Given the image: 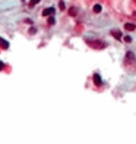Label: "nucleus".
I'll return each instance as SVG.
<instances>
[{
    "mask_svg": "<svg viewBox=\"0 0 136 144\" xmlns=\"http://www.w3.org/2000/svg\"><path fill=\"white\" fill-rule=\"evenodd\" d=\"M54 13V7H48V9H44L43 10V15L44 16H50V15H53Z\"/></svg>",
    "mask_w": 136,
    "mask_h": 144,
    "instance_id": "nucleus-2",
    "label": "nucleus"
},
{
    "mask_svg": "<svg viewBox=\"0 0 136 144\" xmlns=\"http://www.w3.org/2000/svg\"><path fill=\"white\" fill-rule=\"evenodd\" d=\"M135 28H136V25H135V24H130V22L124 25V29H126V31H133Z\"/></svg>",
    "mask_w": 136,
    "mask_h": 144,
    "instance_id": "nucleus-6",
    "label": "nucleus"
},
{
    "mask_svg": "<svg viewBox=\"0 0 136 144\" xmlns=\"http://www.w3.org/2000/svg\"><path fill=\"white\" fill-rule=\"evenodd\" d=\"M135 2H136V0H135Z\"/></svg>",
    "mask_w": 136,
    "mask_h": 144,
    "instance_id": "nucleus-14",
    "label": "nucleus"
},
{
    "mask_svg": "<svg viewBox=\"0 0 136 144\" xmlns=\"http://www.w3.org/2000/svg\"><path fill=\"white\" fill-rule=\"evenodd\" d=\"M3 66H5V63H3V62H0V71L3 69Z\"/></svg>",
    "mask_w": 136,
    "mask_h": 144,
    "instance_id": "nucleus-13",
    "label": "nucleus"
},
{
    "mask_svg": "<svg viewBox=\"0 0 136 144\" xmlns=\"http://www.w3.org/2000/svg\"><path fill=\"white\" fill-rule=\"evenodd\" d=\"M0 47H2V49H9V43L5 40V38H0Z\"/></svg>",
    "mask_w": 136,
    "mask_h": 144,
    "instance_id": "nucleus-4",
    "label": "nucleus"
},
{
    "mask_svg": "<svg viewBox=\"0 0 136 144\" xmlns=\"http://www.w3.org/2000/svg\"><path fill=\"white\" fill-rule=\"evenodd\" d=\"M48 24H50V25L54 24V18H50V19H48Z\"/></svg>",
    "mask_w": 136,
    "mask_h": 144,
    "instance_id": "nucleus-12",
    "label": "nucleus"
},
{
    "mask_svg": "<svg viewBox=\"0 0 136 144\" xmlns=\"http://www.w3.org/2000/svg\"><path fill=\"white\" fill-rule=\"evenodd\" d=\"M88 44L91 47H95V49H104L105 47V43H103V41H91V40H88Z\"/></svg>",
    "mask_w": 136,
    "mask_h": 144,
    "instance_id": "nucleus-1",
    "label": "nucleus"
},
{
    "mask_svg": "<svg viewBox=\"0 0 136 144\" xmlns=\"http://www.w3.org/2000/svg\"><path fill=\"white\" fill-rule=\"evenodd\" d=\"M76 12H78V9L72 6V7H70V10H69V15H72V16H73V15H76Z\"/></svg>",
    "mask_w": 136,
    "mask_h": 144,
    "instance_id": "nucleus-9",
    "label": "nucleus"
},
{
    "mask_svg": "<svg viewBox=\"0 0 136 144\" xmlns=\"http://www.w3.org/2000/svg\"><path fill=\"white\" fill-rule=\"evenodd\" d=\"M94 82H95L97 85H101V84H103V81H101V77H100L98 74H95V75H94Z\"/></svg>",
    "mask_w": 136,
    "mask_h": 144,
    "instance_id": "nucleus-5",
    "label": "nucleus"
},
{
    "mask_svg": "<svg viewBox=\"0 0 136 144\" xmlns=\"http://www.w3.org/2000/svg\"><path fill=\"white\" fill-rule=\"evenodd\" d=\"M92 10H94L95 13H100V12L103 10V7H101V5H94V7H92Z\"/></svg>",
    "mask_w": 136,
    "mask_h": 144,
    "instance_id": "nucleus-7",
    "label": "nucleus"
},
{
    "mask_svg": "<svg viewBox=\"0 0 136 144\" xmlns=\"http://www.w3.org/2000/svg\"><path fill=\"white\" fill-rule=\"evenodd\" d=\"M124 41H126V43H130V41H132V38L127 35V37H124Z\"/></svg>",
    "mask_w": 136,
    "mask_h": 144,
    "instance_id": "nucleus-11",
    "label": "nucleus"
},
{
    "mask_svg": "<svg viewBox=\"0 0 136 144\" xmlns=\"http://www.w3.org/2000/svg\"><path fill=\"white\" fill-rule=\"evenodd\" d=\"M38 3H40V0H29V7H34Z\"/></svg>",
    "mask_w": 136,
    "mask_h": 144,
    "instance_id": "nucleus-8",
    "label": "nucleus"
},
{
    "mask_svg": "<svg viewBox=\"0 0 136 144\" xmlns=\"http://www.w3.org/2000/svg\"><path fill=\"white\" fill-rule=\"evenodd\" d=\"M59 7L63 10V9H65V2H60V3H59Z\"/></svg>",
    "mask_w": 136,
    "mask_h": 144,
    "instance_id": "nucleus-10",
    "label": "nucleus"
},
{
    "mask_svg": "<svg viewBox=\"0 0 136 144\" xmlns=\"http://www.w3.org/2000/svg\"><path fill=\"white\" fill-rule=\"evenodd\" d=\"M111 35H113V37L116 38V40H122V32H119V31H111Z\"/></svg>",
    "mask_w": 136,
    "mask_h": 144,
    "instance_id": "nucleus-3",
    "label": "nucleus"
}]
</instances>
